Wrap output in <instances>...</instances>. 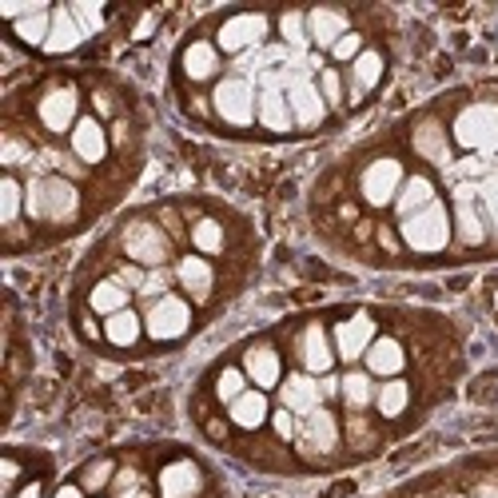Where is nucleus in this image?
Here are the masks:
<instances>
[{
  "label": "nucleus",
  "instance_id": "1",
  "mask_svg": "<svg viewBox=\"0 0 498 498\" xmlns=\"http://www.w3.org/2000/svg\"><path fill=\"white\" fill-rule=\"evenodd\" d=\"M24 208L32 219H49V224H72L80 216V191L64 176L32 180L24 191Z\"/></svg>",
  "mask_w": 498,
  "mask_h": 498
},
{
  "label": "nucleus",
  "instance_id": "2",
  "mask_svg": "<svg viewBox=\"0 0 498 498\" xmlns=\"http://www.w3.org/2000/svg\"><path fill=\"white\" fill-rule=\"evenodd\" d=\"M399 232H403V244L411 247V252H419V255H435L442 252V247L450 244V219H447V208L439 204H427L422 211H414V216H407L399 224Z\"/></svg>",
  "mask_w": 498,
  "mask_h": 498
},
{
  "label": "nucleus",
  "instance_id": "3",
  "mask_svg": "<svg viewBox=\"0 0 498 498\" xmlns=\"http://www.w3.org/2000/svg\"><path fill=\"white\" fill-rule=\"evenodd\" d=\"M455 140L470 152L498 156V104H470L455 116Z\"/></svg>",
  "mask_w": 498,
  "mask_h": 498
},
{
  "label": "nucleus",
  "instance_id": "4",
  "mask_svg": "<svg viewBox=\"0 0 498 498\" xmlns=\"http://www.w3.org/2000/svg\"><path fill=\"white\" fill-rule=\"evenodd\" d=\"M283 88H288V104L295 116V128H316L327 116V104L319 96V84L303 68H283Z\"/></svg>",
  "mask_w": 498,
  "mask_h": 498
},
{
  "label": "nucleus",
  "instance_id": "5",
  "mask_svg": "<svg viewBox=\"0 0 498 498\" xmlns=\"http://www.w3.org/2000/svg\"><path fill=\"white\" fill-rule=\"evenodd\" d=\"M255 104H260V92L247 76H227L216 84V112L227 120L232 128H247L255 120Z\"/></svg>",
  "mask_w": 498,
  "mask_h": 498
},
{
  "label": "nucleus",
  "instance_id": "6",
  "mask_svg": "<svg viewBox=\"0 0 498 498\" xmlns=\"http://www.w3.org/2000/svg\"><path fill=\"white\" fill-rule=\"evenodd\" d=\"M255 120L271 132H288L295 124L291 104H288V88H283V68H271L260 76V104H255Z\"/></svg>",
  "mask_w": 498,
  "mask_h": 498
},
{
  "label": "nucleus",
  "instance_id": "7",
  "mask_svg": "<svg viewBox=\"0 0 498 498\" xmlns=\"http://www.w3.org/2000/svg\"><path fill=\"white\" fill-rule=\"evenodd\" d=\"M120 244H124L128 260L152 267V271H156V267H164V260H168V236H164L156 224H147V219L128 224L124 236H120Z\"/></svg>",
  "mask_w": 498,
  "mask_h": 498
},
{
  "label": "nucleus",
  "instance_id": "8",
  "mask_svg": "<svg viewBox=\"0 0 498 498\" xmlns=\"http://www.w3.org/2000/svg\"><path fill=\"white\" fill-rule=\"evenodd\" d=\"M403 180H407V176H403V164L391 160V156H383V160L367 164V172H363V180H359V188H363V200L371 208H387V204H395V196H399Z\"/></svg>",
  "mask_w": 498,
  "mask_h": 498
},
{
  "label": "nucleus",
  "instance_id": "9",
  "mask_svg": "<svg viewBox=\"0 0 498 498\" xmlns=\"http://www.w3.org/2000/svg\"><path fill=\"white\" fill-rule=\"evenodd\" d=\"M144 327L152 339H180L183 331L191 327V307L180 299V295H160V299L147 307Z\"/></svg>",
  "mask_w": 498,
  "mask_h": 498
},
{
  "label": "nucleus",
  "instance_id": "10",
  "mask_svg": "<svg viewBox=\"0 0 498 498\" xmlns=\"http://www.w3.org/2000/svg\"><path fill=\"white\" fill-rule=\"evenodd\" d=\"M299 450L303 455H331V450L339 447V422H335V414L331 411H311V414H303V422H299Z\"/></svg>",
  "mask_w": 498,
  "mask_h": 498
},
{
  "label": "nucleus",
  "instance_id": "11",
  "mask_svg": "<svg viewBox=\"0 0 498 498\" xmlns=\"http://www.w3.org/2000/svg\"><path fill=\"white\" fill-rule=\"evenodd\" d=\"M267 36V16L263 13H239L232 21H224V29H219V49L224 52H244V49H255V44H263Z\"/></svg>",
  "mask_w": 498,
  "mask_h": 498
},
{
  "label": "nucleus",
  "instance_id": "12",
  "mask_svg": "<svg viewBox=\"0 0 498 498\" xmlns=\"http://www.w3.org/2000/svg\"><path fill=\"white\" fill-rule=\"evenodd\" d=\"M475 196H478L475 183H458L455 188V232L467 247H478L486 239V216H478Z\"/></svg>",
  "mask_w": 498,
  "mask_h": 498
},
{
  "label": "nucleus",
  "instance_id": "13",
  "mask_svg": "<svg viewBox=\"0 0 498 498\" xmlns=\"http://www.w3.org/2000/svg\"><path fill=\"white\" fill-rule=\"evenodd\" d=\"M371 343H375V319L371 316H351L335 327V351H339V359H347V363L363 359Z\"/></svg>",
  "mask_w": 498,
  "mask_h": 498
},
{
  "label": "nucleus",
  "instance_id": "14",
  "mask_svg": "<svg viewBox=\"0 0 498 498\" xmlns=\"http://www.w3.org/2000/svg\"><path fill=\"white\" fill-rule=\"evenodd\" d=\"M40 124L49 128V132H68V128H76V88L60 84L52 88L49 96L40 100Z\"/></svg>",
  "mask_w": 498,
  "mask_h": 498
},
{
  "label": "nucleus",
  "instance_id": "15",
  "mask_svg": "<svg viewBox=\"0 0 498 498\" xmlns=\"http://www.w3.org/2000/svg\"><path fill=\"white\" fill-rule=\"evenodd\" d=\"M200 486H204V478L191 458H180L160 470V498H196Z\"/></svg>",
  "mask_w": 498,
  "mask_h": 498
},
{
  "label": "nucleus",
  "instance_id": "16",
  "mask_svg": "<svg viewBox=\"0 0 498 498\" xmlns=\"http://www.w3.org/2000/svg\"><path fill=\"white\" fill-rule=\"evenodd\" d=\"M411 147L422 156V160L439 164V168H450V140H447V128H442L439 120H422V124L411 132Z\"/></svg>",
  "mask_w": 498,
  "mask_h": 498
},
{
  "label": "nucleus",
  "instance_id": "17",
  "mask_svg": "<svg viewBox=\"0 0 498 498\" xmlns=\"http://www.w3.org/2000/svg\"><path fill=\"white\" fill-rule=\"evenodd\" d=\"M280 399L291 414H311V411H319L323 387L311 375H288V383H280Z\"/></svg>",
  "mask_w": 498,
  "mask_h": 498
},
{
  "label": "nucleus",
  "instance_id": "18",
  "mask_svg": "<svg viewBox=\"0 0 498 498\" xmlns=\"http://www.w3.org/2000/svg\"><path fill=\"white\" fill-rule=\"evenodd\" d=\"M347 32L351 29H347V16L339 8H316V13H307V36L319 49H335Z\"/></svg>",
  "mask_w": 498,
  "mask_h": 498
},
{
  "label": "nucleus",
  "instance_id": "19",
  "mask_svg": "<svg viewBox=\"0 0 498 498\" xmlns=\"http://www.w3.org/2000/svg\"><path fill=\"white\" fill-rule=\"evenodd\" d=\"M299 359H303V367H307L311 375H327L331 363H335V351H331V343H327V331H323L319 323H311V327L303 331Z\"/></svg>",
  "mask_w": 498,
  "mask_h": 498
},
{
  "label": "nucleus",
  "instance_id": "20",
  "mask_svg": "<svg viewBox=\"0 0 498 498\" xmlns=\"http://www.w3.org/2000/svg\"><path fill=\"white\" fill-rule=\"evenodd\" d=\"M72 152H76L84 164H100L108 156V136L92 116L80 120V124L72 128Z\"/></svg>",
  "mask_w": 498,
  "mask_h": 498
},
{
  "label": "nucleus",
  "instance_id": "21",
  "mask_svg": "<svg viewBox=\"0 0 498 498\" xmlns=\"http://www.w3.org/2000/svg\"><path fill=\"white\" fill-rule=\"evenodd\" d=\"M244 375L252 379L260 391H267V387H280V355L271 351V347H252V351L244 355Z\"/></svg>",
  "mask_w": 498,
  "mask_h": 498
},
{
  "label": "nucleus",
  "instance_id": "22",
  "mask_svg": "<svg viewBox=\"0 0 498 498\" xmlns=\"http://www.w3.org/2000/svg\"><path fill=\"white\" fill-rule=\"evenodd\" d=\"M363 359H367V371L387 375V379H395V375L403 371V363H407V355H403V347L395 343V339H375Z\"/></svg>",
  "mask_w": 498,
  "mask_h": 498
},
{
  "label": "nucleus",
  "instance_id": "23",
  "mask_svg": "<svg viewBox=\"0 0 498 498\" xmlns=\"http://www.w3.org/2000/svg\"><path fill=\"white\" fill-rule=\"evenodd\" d=\"M427 204H435V183H431L427 176H411L403 180L399 196H395V211H399L403 219L414 216V211H422Z\"/></svg>",
  "mask_w": 498,
  "mask_h": 498
},
{
  "label": "nucleus",
  "instance_id": "24",
  "mask_svg": "<svg viewBox=\"0 0 498 498\" xmlns=\"http://www.w3.org/2000/svg\"><path fill=\"white\" fill-rule=\"evenodd\" d=\"M176 275H180L183 288H188L191 299H208L211 283H216V271H211V263H204L200 255H188V260H180Z\"/></svg>",
  "mask_w": 498,
  "mask_h": 498
},
{
  "label": "nucleus",
  "instance_id": "25",
  "mask_svg": "<svg viewBox=\"0 0 498 498\" xmlns=\"http://www.w3.org/2000/svg\"><path fill=\"white\" fill-rule=\"evenodd\" d=\"M80 40H84V32H80L72 8H57V13H52V32H49V44H44V49L49 52H72Z\"/></svg>",
  "mask_w": 498,
  "mask_h": 498
},
{
  "label": "nucleus",
  "instance_id": "26",
  "mask_svg": "<svg viewBox=\"0 0 498 498\" xmlns=\"http://www.w3.org/2000/svg\"><path fill=\"white\" fill-rule=\"evenodd\" d=\"M383 80V57L371 49L359 52V60L351 64V100H359L363 92H371Z\"/></svg>",
  "mask_w": 498,
  "mask_h": 498
},
{
  "label": "nucleus",
  "instance_id": "27",
  "mask_svg": "<svg viewBox=\"0 0 498 498\" xmlns=\"http://www.w3.org/2000/svg\"><path fill=\"white\" fill-rule=\"evenodd\" d=\"M183 72H188L191 80H211V76H216V72H219L216 44H208V40L188 44V52H183Z\"/></svg>",
  "mask_w": 498,
  "mask_h": 498
},
{
  "label": "nucleus",
  "instance_id": "28",
  "mask_svg": "<svg viewBox=\"0 0 498 498\" xmlns=\"http://www.w3.org/2000/svg\"><path fill=\"white\" fill-rule=\"evenodd\" d=\"M263 419H267V395L263 391H244L232 403V422H236V427L255 431V427H263Z\"/></svg>",
  "mask_w": 498,
  "mask_h": 498
},
{
  "label": "nucleus",
  "instance_id": "29",
  "mask_svg": "<svg viewBox=\"0 0 498 498\" xmlns=\"http://www.w3.org/2000/svg\"><path fill=\"white\" fill-rule=\"evenodd\" d=\"M88 303H92V311H100V316H120V311H128V288L120 280H104L92 288Z\"/></svg>",
  "mask_w": 498,
  "mask_h": 498
},
{
  "label": "nucleus",
  "instance_id": "30",
  "mask_svg": "<svg viewBox=\"0 0 498 498\" xmlns=\"http://www.w3.org/2000/svg\"><path fill=\"white\" fill-rule=\"evenodd\" d=\"M407 403H411V387L403 379H391L375 391V407H379L383 419H399V414L407 411Z\"/></svg>",
  "mask_w": 498,
  "mask_h": 498
},
{
  "label": "nucleus",
  "instance_id": "31",
  "mask_svg": "<svg viewBox=\"0 0 498 498\" xmlns=\"http://www.w3.org/2000/svg\"><path fill=\"white\" fill-rule=\"evenodd\" d=\"M140 331H144V323L136 311H120V316H108V323H104L108 343H116V347H132L136 339H140Z\"/></svg>",
  "mask_w": 498,
  "mask_h": 498
},
{
  "label": "nucleus",
  "instance_id": "32",
  "mask_svg": "<svg viewBox=\"0 0 498 498\" xmlns=\"http://www.w3.org/2000/svg\"><path fill=\"white\" fill-rule=\"evenodd\" d=\"M347 399V407L351 411H363L367 403H375V387H371V375H363V371H351V375H343V391H339Z\"/></svg>",
  "mask_w": 498,
  "mask_h": 498
},
{
  "label": "nucleus",
  "instance_id": "33",
  "mask_svg": "<svg viewBox=\"0 0 498 498\" xmlns=\"http://www.w3.org/2000/svg\"><path fill=\"white\" fill-rule=\"evenodd\" d=\"M280 36H283V44H288V49H295V57H303V49L311 44L307 16H303V13H283L280 16Z\"/></svg>",
  "mask_w": 498,
  "mask_h": 498
},
{
  "label": "nucleus",
  "instance_id": "34",
  "mask_svg": "<svg viewBox=\"0 0 498 498\" xmlns=\"http://www.w3.org/2000/svg\"><path fill=\"white\" fill-rule=\"evenodd\" d=\"M49 32H52V13H49V8L24 16V21H16V36H21L24 44H49Z\"/></svg>",
  "mask_w": 498,
  "mask_h": 498
},
{
  "label": "nucleus",
  "instance_id": "35",
  "mask_svg": "<svg viewBox=\"0 0 498 498\" xmlns=\"http://www.w3.org/2000/svg\"><path fill=\"white\" fill-rule=\"evenodd\" d=\"M191 244H196L204 255L224 252V227H219L216 219H200V224L191 227Z\"/></svg>",
  "mask_w": 498,
  "mask_h": 498
},
{
  "label": "nucleus",
  "instance_id": "36",
  "mask_svg": "<svg viewBox=\"0 0 498 498\" xmlns=\"http://www.w3.org/2000/svg\"><path fill=\"white\" fill-rule=\"evenodd\" d=\"M478 200H483V216H486V224H491V232L498 236V172L483 176V183H478Z\"/></svg>",
  "mask_w": 498,
  "mask_h": 498
},
{
  "label": "nucleus",
  "instance_id": "37",
  "mask_svg": "<svg viewBox=\"0 0 498 498\" xmlns=\"http://www.w3.org/2000/svg\"><path fill=\"white\" fill-rule=\"evenodd\" d=\"M21 200H24L21 183L8 176L4 183H0V219H4V224H16V216H21Z\"/></svg>",
  "mask_w": 498,
  "mask_h": 498
},
{
  "label": "nucleus",
  "instance_id": "38",
  "mask_svg": "<svg viewBox=\"0 0 498 498\" xmlns=\"http://www.w3.org/2000/svg\"><path fill=\"white\" fill-rule=\"evenodd\" d=\"M244 383H247V375H244V371H236V367H227V371H219V379H216V395L227 403V407H232L239 395L247 391Z\"/></svg>",
  "mask_w": 498,
  "mask_h": 498
},
{
  "label": "nucleus",
  "instance_id": "39",
  "mask_svg": "<svg viewBox=\"0 0 498 498\" xmlns=\"http://www.w3.org/2000/svg\"><path fill=\"white\" fill-rule=\"evenodd\" d=\"M319 96H323V104H327V108L343 104V80H339L335 68H323L319 72Z\"/></svg>",
  "mask_w": 498,
  "mask_h": 498
},
{
  "label": "nucleus",
  "instance_id": "40",
  "mask_svg": "<svg viewBox=\"0 0 498 498\" xmlns=\"http://www.w3.org/2000/svg\"><path fill=\"white\" fill-rule=\"evenodd\" d=\"M72 16H76V24H80V32H84V36L100 32V24H104V16H100L96 4H72Z\"/></svg>",
  "mask_w": 498,
  "mask_h": 498
},
{
  "label": "nucleus",
  "instance_id": "41",
  "mask_svg": "<svg viewBox=\"0 0 498 498\" xmlns=\"http://www.w3.org/2000/svg\"><path fill=\"white\" fill-rule=\"evenodd\" d=\"M108 483H112V463H108V458H100V463H92L84 470V486H88V491H100V486H108Z\"/></svg>",
  "mask_w": 498,
  "mask_h": 498
},
{
  "label": "nucleus",
  "instance_id": "42",
  "mask_svg": "<svg viewBox=\"0 0 498 498\" xmlns=\"http://www.w3.org/2000/svg\"><path fill=\"white\" fill-rule=\"evenodd\" d=\"M359 52H363V36H359V32H347L343 36V40H339L335 44V49H331V57H335V60H359Z\"/></svg>",
  "mask_w": 498,
  "mask_h": 498
},
{
  "label": "nucleus",
  "instance_id": "43",
  "mask_svg": "<svg viewBox=\"0 0 498 498\" xmlns=\"http://www.w3.org/2000/svg\"><path fill=\"white\" fill-rule=\"evenodd\" d=\"M271 422H275V435H280V439H295V435H299V427H295V414H291L288 407L275 411Z\"/></svg>",
  "mask_w": 498,
  "mask_h": 498
},
{
  "label": "nucleus",
  "instance_id": "44",
  "mask_svg": "<svg viewBox=\"0 0 498 498\" xmlns=\"http://www.w3.org/2000/svg\"><path fill=\"white\" fill-rule=\"evenodd\" d=\"M140 295H147V299H152V295H168V275H164V267H156V271L147 275Z\"/></svg>",
  "mask_w": 498,
  "mask_h": 498
},
{
  "label": "nucleus",
  "instance_id": "45",
  "mask_svg": "<svg viewBox=\"0 0 498 498\" xmlns=\"http://www.w3.org/2000/svg\"><path fill=\"white\" fill-rule=\"evenodd\" d=\"M116 280H120V283H124V288H128V291H132V288H136V291H140V288H144V280H147V275L140 271V267L124 263V267H120V275H116Z\"/></svg>",
  "mask_w": 498,
  "mask_h": 498
},
{
  "label": "nucleus",
  "instance_id": "46",
  "mask_svg": "<svg viewBox=\"0 0 498 498\" xmlns=\"http://www.w3.org/2000/svg\"><path fill=\"white\" fill-rule=\"evenodd\" d=\"M24 156H29V152H24L21 140H8V144H4V164H8V168H13V164H21Z\"/></svg>",
  "mask_w": 498,
  "mask_h": 498
},
{
  "label": "nucleus",
  "instance_id": "47",
  "mask_svg": "<svg viewBox=\"0 0 498 498\" xmlns=\"http://www.w3.org/2000/svg\"><path fill=\"white\" fill-rule=\"evenodd\" d=\"M16 475H21V467H16L13 458H4V486H13V483H16Z\"/></svg>",
  "mask_w": 498,
  "mask_h": 498
},
{
  "label": "nucleus",
  "instance_id": "48",
  "mask_svg": "<svg viewBox=\"0 0 498 498\" xmlns=\"http://www.w3.org/2000/svg\"><path fill=\"white\" fill-rule=\"evenodd\" d=\"M475 498H498V486H491V483H486V486H478Z\"/></svg>",
  "mask_w": 498,
  "mask_h": 498
},
{
  "label": "nucleus",
  "instance_id": "49",
  "mask_svg": "<svg viewBox=\"0 0 498 498\" xmlns=\"http://www.w3.org/2000/svg\"><path fill=\"white\" fill-rule=\"evenodd\" d=\"M152 24H156V16H144L140 29H136V36H147V32H152Z\"/></svg>",
  "mask_w": 498,
  "mask_h": 498
},
{
  "label": "nucleus",
  "instance_id": "50",
  "mask_svg": "<svg viewBox=\"0 0 498 498\" xmlns=\"http://www.w3.org/2000/svg\"><path fill=\"white\" fill-rule=\"evenodd\" d=\"M21 498H40V483H29V486L21 491Z\"/></svg>",
  "mask_w": 498,
  "mask_h": 498
},
{
  "label": "nucleus",
  "instance_id": "51",
  "mask_svg": "<svg viewBox=\"0 0 498 498\" xmlns=\"http://www.w3.org/2000/svg\"><path fill=\"white\" fill-rule=\"evenodd\" d=\"M57 498H80V486H60Z\"/></svg>",
  "mask_w": 498,
  "mask_h": 498
},
{
  "label": "nucleus",
  "instance_id": "52",
  "mask_svg": "<svg viewBox=\"0 0 498 498\" xmlns=\"http://www.w3.org/2000/svg\"><path fill=\"white\" fill-rule=\"evenodd\" d=\"M455 498H463V494H455Z\"/></svg>",
  "mask_w": 498,
  "mask_h": 498
}]
</instances>
